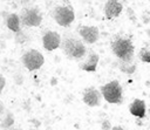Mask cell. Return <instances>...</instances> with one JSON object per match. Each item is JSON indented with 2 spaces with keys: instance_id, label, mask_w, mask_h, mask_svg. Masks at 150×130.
<instances>
[{
  "instance_id": "1",
  "label": "cell",
  "mask_w": 150,
  "mask_h": 130,
  "mask_svg": "<svg viewBox=\"0 0 150 130\" xmlns=\"http://www.w3.org/2000/svg\"><path fill=\"white\" fill-rule=\"evenodd\" d=\"M60 48L62 49L63 54L70 60L82 59L87 53L84 42L71 35H64V37L61 41Z\"/></svg>"
},
{
  "instance_id": "2",
  "label": "cell",
  "mask_w": 150,
  "mask_h": 130,
  "mask_svg": "<svg viewBox=\"0 0 150 130\" xmlns=\"http://www.w3.org/2000/svg\"><path fill=\"white\" fill-rule=\"evenodd\" d=\"M110 47H111V52L118 60L125 62L135 61V47L130 39L117 37L111 42Z\"/></svg>"
},
{
  "instance_id": "3",
  "label": "cell",
  "mask_w": 150,
  "mask_h": 130,
  "mask_svg": "<svg viewBox=\"0 0 150 130\" xmlns=\"http://www.w3.org/2000/svg\"><path fill=\"white\" fill-rule=\"evenodd\" d=\"M103 98L111 104H121L123 102V90L122 85L117 80H112L100 88Z\"/></svg>"
},
{
  "instance_id": "4",
  "label": "cell",
  "mask_w": 150,
  "mask_h": 130,
  "mask_svg": "<svg viewBox=\"0 0 150 130\" xmlns=\"http://www.w3.org/2000/svg\"><path fill=\"white\" fill-rule=\"evenodd\" d=\"M21 61L22 64L25 66L26 69H28L29 71H34L40 69L43 63H45V57L43 55L36 50V49H28L27 52H25L21 56Z\"/></svg>"
},
{
  "instance_id": "5",
  "label": "cell",
  "mask_w": 150,
  "mask_h": 130,
  "mask_svg": "<svg viewBox=\"0 0 150 130\" xmlns=\"http://www.w3.org/2000/svg\"><path fill=\"white\" fill-rule=\"evenodd\" d=\"M53 19L62 27H68L75 19V13L71 6H57L53 11Z\"/></svg>"
},
{
  "instance_id": "6",
  "label": "cell",
  "mask_w": 150,
  "mask_h": 130,
  "mask_svg": "<svg viewBox=\"0 0 150 130\" xmlns=\"http://www.w3.org/2000/svg\"><path fill=\"white\" fill-rule=\"evenodd\" d=\"M20 20H21V23L26 27H38L42 22V15L39 8L28 7L21 11Z\"/></svg>"
},
{
  "instance_id": "7",
  "label": "cell",
  "mask_w": 150,
  "mask_h": 130,
  "mask_svg": "<svg viewBox=\"0 0 150 130\" xmlns=\"http://www.w3.org/2000/svg\"><path fill=\"white\" fill-rule=\"evenodd\" d=\"M79 34L84 43L93 45L100 37V30L96 26H81L79 29Z\"/></svg>"
},
{
  "instance_id": "8",
  "label": "cell",
  "mask_w": 150,
  "mask_h": 130,
  "mask_svg": "<svg viewBox=\"0 0 150 130\" xmlns=\"http://www.w3.org/2000/svg\"><path fill=\"white\" fill-rule=\"evenodd\" d=\"M102 97L103 96H102L100 90H97L94 87H89V88L84 89L83 96H82V101L88 107H98L101 104Z\"/></svg>"
},
{
  "instance_id": "9",
  "label": "cell",
  "mask_w": 150,
  "mask_h": 130,
  "mask_svg": "<svg viewBox=\"0 0 150 130\" xmlns=\"http://www.w3.org/2000/svg\"><path fill=\"white\" fill-rule=\"evenodd\" d=\"M61 41H62L61 35L57 32H54V30H48L42 36L43 48L46 50H49V52L59 48L61 46Z\"/></svg>"
},
{
  "instance_id": "10",
  "label": "cell",
  "mask_w": 150,
  "mask_h": 130,
  "mask_svg": "<svg viewBox=\"0 0 150 130\" xmlns=\"http://www.w3.org/2000/svg\"><path fill=\"white\" fill-rule=\"evenodd\" d=\"M123 9V5L120 0H107L104 5V15L108 20H112L117 18Z\"/></svg>"
},
{
  "instance_id": "11",
  "label": "cell",
  "mask_w": 150,
  "mask_h": 130,
  "mask_svg": "<svg viewBox=\"0 0 150 130\" xmlns=\"http://www.w3.org/2000/svg\"><path fill=\"white\" fill-rule=\"evenodd\" d=\"M98 60H100V56L97 53L90 50L88 56H87V60L81 62L80 63V68L84 71H89V73H93L96 70L97 68V63H98Z\"/></svg>"
},
{
  "instance_id": "12",
  "label": "cell",
  "mask_w": 150,
  "mask_h": 130,
  "mask_svg": "<svg viewBox=\"0 0 150 130\" xmlns=\"http://www.w3.org/2000/svg\"><path fill=\"white\" fill-rule=\"evenodd\" d=\"M129 112L132 116H136L138 118H143L145 117V112H146V105L145 102L143 100L139 98H135L130 105H129Z\"/></svg>"
},
{
  "instance_id": "13",
  "label": "cell",
  "mask_w": 150,
  "mask_h": 130,
  "mask_svg": "<svg viewBox=\"0 0 150 130\" xmlns=\"http://www.w3.org/2000/svg\"><path fill=\"white\" fill-rule=\"evenodd\" d=\"M6 26L9 30L18 33L21 30V20H20V15H18L16 13H11L6 16Z\"/></svg>"
},
{
  "instance_id": "14",
  "label": "cell",
  "mask_w": 150,
  "mask_h": 130,
  "mask_svg": "<svg viewBox=\"0 0 150 130\" xmlns=\"http://www.w3.org/2000/svg\"><path fill=\"white\" fill-rule=\"evenodd\" d=\"M117 67L121 71L125 73V74H132L136 70V61H131V62H125L122 60L117 61Z\"/></svg>"
},
{
  "instance_id": "15",
  "label": "cell",
  "mask_w": 150,
  "mask_h": 130,
  "mask_svg": "<svg viewBox=\"0 0 150 130\" xmlns=\"http://www.w3.org/2000/svg\"><path fill=\"white\" fill-rule=\"evenodd\" d=\"M13 124H14V116H13V114L11 111H6L4 118H2V121L0 123V126L2 129H9Z\"/></svg>"
},
{
  "instance_id": "16",
  "label": "cell",
  "mask_w": 150,
  "mask_h": 130,
  "mask_svg": "<svg viewBox=\"0 0 150 130\" xmlns=\"http://www.w3.org/2000/svg\"><path fill=\"white\" fill-rule=\"evenodd\" d=\"M138 57L142 62H145V63H150V50L146 49V48H142L138 53Z\"/></svg>"
},
{
  "instance_id": "17",
  "label": "cell",
  "mask_w": 150,
  "mask_h": 130,
  "mask_svg": "<svg viewBox=\"0 0 150 130\" xmlns=\"http://www.w3.org/2000/svg\"><path fill=\"white\" fill-rule=\"evenodd\" d=\"M27 40H28V36H27L22 30L15 33V42H16V43H23V42H26Z\"/></svg>"
},
{
  "instance_id": "18",
  "label": "cell",
  "mask_w": 150,
  "mask_h": 130,
  "mask_svg": "<svg viewBox=\"0 0 150 130\" xmlns=\"http://www.w3.org/2000/svg\"><path fill=\"white\" fill-rule=\"evenodd\" d=\"M102 129H103V130H111L112 128H111V125H110V122L107 121V119L103 121V122H102Z\"/></svg>"
},
{
  "instance_id": "19",
  "label": "cell",
  "mask_w": 150,
  "mask_h": 130,
  "mask_svg": "<svg viewBox=\"0 0 150 130\" xmlns=\"http://www.w3.org/2000/svg\"><path fill=\"white\" fill-rule=\"evenodd\" d=\"M5 85H6V80H5L4 75L0 74V93L2 91V89L5 88Z\"/></svg>"
},
{
  "instance_id": "20",
  "label": "cell",
  "mask_w": 150,
  "mask_h": 130,
  "mask_svg": "<svg viewBox=\"0 0 150 130\" xmlns=\"http://www.w3.org/2000/svg\"><path fill=\"white\" fill-rule=\"evenodd\" d=\"M2 114H5V107H4V103L0 101V117L2 116Z\"/></svg>"
},
{
  "instance_id": "21",
  "label": "cell",
  "mask_w": 150,
  "mask_h": 130,
  "mask_svg": "<svg viewBox=\"0 0 150 130\" xmlns=\"http://www.w3.org/2000/svg\"><path fill=\"white\" fill-rule=\"evenodd\" d=\"M111 130H127V129H124V128H122V126H120V125H116V126H112Z\"/></svg>"
},
{
  "instance_id": "22",
  "label": "cell",
  "mask_w": 150,
  "mask_h": 130,
  "mask_svg": "<svg viewBox=\"0 0 150 130\" xmlns=\"http://www.w3.org/2000/svg\"><path fill=\"white\" fill-rule=\"evenodd\" d=\"M146 33L149 34V36H150V30H146Z\"/></svg>"
},
{
  "instance_id": "23",
  "label": "cell",
  "mask_w": 150,
  "mask_h": 130,
  "mask_svg": "<svg viewBox=\"0 0 150 130\" xmlns=\"http://www.w3.org/2000/svg\"><path fill=\"white\" fill-rule=\"evenodd\" d=\"M16 130H21V129H16Z\"/></svg>"
}]
</instances>
